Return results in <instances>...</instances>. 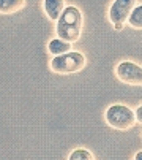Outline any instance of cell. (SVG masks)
Listing matches in <instances>:
<instances>
[{
    "mask_svg": "<svg viewBox=\"0 0 142 160\" xmlns=\"http://www.w3.org/2000/svg\"><path fill=\"white\" fill-rule=\"evenodd\" d=\"M114 29H115V30H122V29H123V24H115Z\"/></svg>",
    "mask_w": 142,
    "mask_h": 160,
    "instance_id": "4fadbf2b",
    "label": "cell"
},
{
    "mask_svg": "<svg viewBox=\"0 0 142 160\" xmlns=\"http://www.w3.org/2000/svg\"><path fill=\"white\" fill-rule=\"evenodd\" d=\"M24 7V0H0V13L11 14Z\"/></svg>",
    "mask_w": 142,
    "mask_h": 160,
    "instance_id": "ba28073f",
    "label": "cell"
},
{
    "mask_svg": "<svg viewBox=\"0 0 142 160\" xmlns=\"http://www.w3.org/2000/svg\"><path fill=\"white\" fill-rule=\"evenodd\" d=\"M68 160H95V157L92 155V152H90V151L79 148V149H74L73 152L69 154Z\"/></svg>",
    "mask_w": 142,
    "mask_h": 160,
    "instance_id": "30bf717a",
    "label": "cell"
},
{
    "mask_svg": "<svg viewBox=\"0 0 142 160\" xmlns=\"http://www.w3.org/2000/svg\"><path fill=\"white\" fill-rule=\"evenodd\" d=\"M134 160H142V151H139V152L136 154V157H134Z\"/></svg>",
    "mask_w": 142,
    "mask_h": 160,
    "instance_id": "7c38bea8",
    "label": "cell"
},
{
    "mask_svg": "<svg viewBox=\"0 0 142 160\" xmlns=\"http://www.w3.org/2000/svg\"><path fill=\"white\" fill-rule=\"evenodd\" d=\"M136 8V0H114L111 10H109V19L115 24H123L130 19V14Z\"/></svg>",
    "mask_w": 142,
    "mask_h": 160,
    "instance_id": "5b68a950",
    "label": "cell"
},
{
    "mask_svg": "<svg viewBox=\"0 0 142 160\" xmlns=\"http://www.w3.org/2000/svg\"><path fill=\"white\" fill-rule=\"evenodd\" d=\"M81 30H82V13H81V10L78 7L68 5L57 21V26H55L57 38L68 41V43H74V41L79 40Z\"/></svg>",
    "mask_w": 142,
    "mask_h": 160,
    "instance_id": "6da1fadb",
    "label": "cell"
},
{
    "mask_svg": "<svg viewBox=\"0 0 142 160\" xmlns=\"http://www.w3.org/2000/svg\"><path fill=\"white\" fill-rule=\"evenodd\" d=\"M85 67V57L81 52L69 51L63 56L52 57L51 60V70L54 73L60 75H69V73H78Z\"/></svg>",
    "mask_w": 142,
    "mask_h": 160,
    "instance_id": "3957f363",
    "label": "cell"
},
{
    "mask_svg": "<svg viewBox=\"0 0 142 160\" xmlns=\"http://www.w3.org/2000/svg\"><path fill=\"white\" fill-rule=\"evenodd\" d=\"M128 22H130L131 27L142 30V5H139V7H136V8L133 10V13L130 14Z\"/></svg>",
    "mask_w": 142,
    "mask_h": 160,
    "instance_id": "9c48e42d",
    "label": "cell"
},
{
    "mask_svg": "<svg viewBox=\"0 0 142 160\" xmlns=\"http://www.w3.org/2000/svg\"><path fill=\"white\" fill-rule=\"evenodd\" d=\"M115 75L125 84L142 86V67L134 62H130V60L120 62L115 68Z\"/></svg>",
    "mask_w": 142,
    "mask_h": 160,
    "instance_id": "277c9868",
    "label": "cell"
},
{
    "mask_svg": "<svg viewBox=\"0 0 142 160\" xmlns=\"http://www.w3.org/2000/svg\"><path fill=\"white\" fill-rule=\"evenodd\" d=\"M43 8L46 16L51 21H59V18L62 16V13L65 11V2L63 0H44L43 2Z\"/></svg>",
    "mask_w": 142,
    "mask_h": 160,
    "instance_id": "8992f818",
    "label": "cell"
},
{
    "mask_svg": "<svg viewBox=\"0 0 142 160\" xmlns=\"http://www.w3.org/2000/svg\"><path fill=\"white\" fill-rule=\"evenodd\" d=\"M47 49H49V52H51L54 57H57V56H63V54L69 52V49H71V43L63 41V40H60V38H54V40L49 41V44H47Z\"/></svg>",
    "mask_w": 142,
    "mask_h": 160,
    "instance_id": "52a82bcc",
    "label": "cell"
},
{
    "mask_svg": "<svg viewBox=\"0 0 142 160\" xmlns=\"http://www.w3.org/2000/svg\"><path fill=\"white\" fill-rule=\"evenodd\" d=\"M136 121H137L139 124H142V105L136 109Z\"/></svg>",
    "mask_w": 142,
    "mask_h": 160,
    "instance_id": "8fae6325",
    "label": "cell"
},
{
    "mask_svg": "<svg viewBox=\"0 0 142 160\" xmlns=\"http://www.w3.org/2000/svg\"><path fill=\"white\" fill-rule=\"evenodd\" d=\"M104 119L112 128H117V130H128L137 122L136 111H133L126 105L109 106L107 111L104 112Z\"/></svg>",
    "mask_w": 142,
    "mask_h": 160,
    "instance_id": "7a4b0ae2",
    "label": "cell"
}]
</instances>
